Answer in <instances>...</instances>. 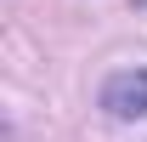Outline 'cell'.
<instances>
[{"mask_svg":"<svg viewBox=\"0 0 147 142\" xmlns=\"http://www.w3.org/2000/svg\"><path fill=\"white\" fill-rule=\"evenodd\" d=\"M102 108L113 119H142L147 114V68H119L102 85Z\"/></svg>","mask_w":147,"mask_h":142,"instance_id":"cell-1","label":"cell"}]
</instances>
